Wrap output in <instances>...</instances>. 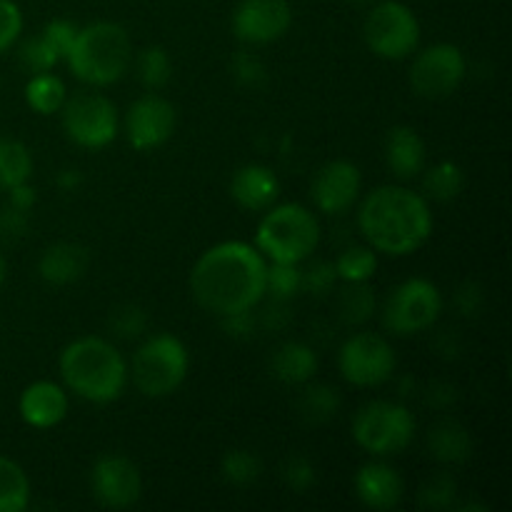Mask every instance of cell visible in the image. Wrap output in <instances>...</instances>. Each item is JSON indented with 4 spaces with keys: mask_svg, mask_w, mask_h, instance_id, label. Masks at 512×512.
Segmentation results:
<instances>
[{
    "mask_svg": "<svg viewBox=\"0 0 512 512\" xmlns=\"http://www.w3.org/2000/svg\"><path fill=\"white\" fill-rule=\"evenodd\" d=\"M230 195L235 203L250 213H263L273 208L280 195V180L268 165L250 163L243 165L230 180Z\"/></svg>",
    "mask_w": 512,
    "mask_h": 512,
    "instance_id": "obj_19",
    "label": "cell"
},
{
    "mask_svg": "<svg viewBox=\"0 0 512 512\" xmlns=\"http://www.w3.org/2000/svg\"><path fill=\"white\" fill-rule=\"evenodd\" d=\"M403 490V478L388 463H368L355 475V495L370 510L398 508Z\"/></svg>",
    "mask_w": 512,
    "mask_h": 512,
    "instance_id": "obj_20",
    "label": "cell"
},
{
    "mask_svg": "<svg viewBox=\"0 0 512 512\" xmlns=\"http://www.w3.org/2000/svg\"><path fill=\"white\" fill-rule=\"evenodd\" d=\"M260 458L250 450L235 448L228 450L223 455V463H220V475L228 485H235V488H245V485H253L255 480L260 478Z\"/></svg>",
    "mask_w": 512,
    "mask_h": 512,
    "instance_id": "obj_32",
    "label": "cell"
},
{
    "mask_svg": "<svg viewBox=\"0 0 512 512\" xmlns=\"http://www.w3.org/2000/svg\"><path fill=\"white\" fill-rule=\"evenodd\" d=\"M430 453L440 463H465L473 455V438L458 420H440L428 435Z\"/></svg>",
    "mask_w": 512,
    "mask_h": 512,
    "instance_id": "obj_24",
    "label": "cell"
},
{
    "mask_svg": "<svg viewBox=\"0 0 512 512\" xmlns=\"http://www.w3.org/2000/svg\"><path fill=\"white\" fill-rule=\"evenodd\" d=\"M270 373L285 385H305L318 373V355L305 343H283L270 358Z\"/></svg>",
    "mask_w": 512,
    "mask_h": 512,
    "instance_id": "obj_23",
    "label": "cell"
},
{
    "mask_svg": "<svg viewBox=\"0 0 512 512\" xmlns=\"http://www.w3.org/2000/svg\"><path fill=\"white\" fill-rule=\"evenodd\" d=\"M5 275H8V265H5V258L0 255V285L5 283Z\"/></svg>",
    "mask_w": 512,
    "mask_h": 512,
    "instance_id": "obj_46",
    "label": "cell"
},
{
    "mask_svg": "<svg viewBox=\"0 0 512 512\" xmlns=\"http://www.w3.org/2000/svg\"><path fill=\"white\" fill-rule=\"evenodd\" d=\"M353 438L370 455L378 458L398 455L413 443L415 418L405 405L393 400H375L355 413Z\"/></svg>",
    "mask_w": 512,
    "mask_h": 512,
    "instance_id": "obj_7",
    "label": "cell"
},
{
    "mask_svg": "<svg viewBox=\"0 0 512 512\" xmlns=\"http://www.w3.org/2000/svg\"><path fill=\"white\" fill-rule=\"evenodd\" d=\"M175 123H178V113L170 100L158 93L143 95L130 105L128 115H125L128 143L140 153L160 148L173 138Z\"/></svg>",
    "mask_w": 512,
    "mask_h": 512,
    "instance_id": "obj_14",
    "label": "cell"
},
{
    "mask_svg": "<svg viewBox=\"0 0 512 512\" xmlns=\"http://www.w3.org/2000/svg\"><path fill=\"white\" fill-rule=\"evenodd\" d=\"M30 503V480L15 460L0 455V512H23Z\"/></svg>",
    "mask_w": 512,
    "mask_h": 512,
    "instance_id": "obj_27",
    "label": "cell"
},
{
    "mask_svg": "<svg viewBox=\"0 0 512 512\" xmlns=\"http://www.w3.org/2000/svg\"><path fill=\"white\" fill-rule=\"evenodd\" d=\"M60 375L65 388L95 405H108L128 385V363L110 340L85 335L65 345L60 353Z\"/></svg>",
    "mask_w": 512,
    "mask_h": 512,
    "instance_id": "obj_3",
    "label": "cell"
},
{
    "mask_svg": "<svg viewBox=\"0 0 512 512\" xmlns=\"http://www.w3.org/2000/svg\"><path fill=\"white\" fill-rule=\"evenodd\" d=\"M385 163L395 178L413 180L425 170V143L410 125H395L385 140Z\"/></svg>",
    "mask_w": 512,
    "mask_h": 512,
    "instance_id": "obj_21",
    "label": "cell"
},
{
    "mask_svg": "<svg viewBox=\"0 0 512 512\" xmlns=\"http://www.w3.org/2000/svg\"><path fill=\"white\" fill-rule=\"evenodd\" d=\"M75 33H78V25L70 23V20H50L38 35H33V38H28L20 45V63L30 73H48L60 60H65L70 45H73Z\"/></svg>",
    "mask_w": 512,
    "mask_h": 512,
    "instance_id": "obj_17",
    "label": "cell"
},
{
    "mask_svg": "<svg viewBox=\"0 0 512 512\" xmlns=\"http://www.w3.org/2000/svg\"><path fill=\"white\" fill-rule=\"evenodd\" d=\"M283 480L290 490H295V493H308L315 485V465L310 463L308 458H303V455H293V458H288V463H285Z\"/></svg>",
    "mask_w": 512,
    "mask_h": 512,
    "instance_id": "obj_39",
    "label": "cell"
},
{
    "mask_svg": "<svg viewBox=\"0 0 512 512\" xmlns=\"http://www.w3.org/2000/svg\"><path fill=\"white\" fill-rule=\"evenodd\" d=\"M90 493L103 508H133L143 493V478L138 465L125 455H103L90 470Z\"/></svg>",
    "mask_w": 512,
    "mask_h": 512,
    "instance_id": "obj_13",
    "label": "cell"
},
{
    "mask_svg": "<svg viewBox=\"0 0 512 512\" xmlns=\"http://www.w3.org/2000/svg\"><path fill=\"white\" fill-rule=\"evenodd\" d=\"M90 255L78 243H55L43 250L38 263L40 278L48 285H73L85 275Z\"/></svg>",
    "mask_w": 512,
    "mask_h": 512,
    "instance_id": "obj_22",
    "label": "cell"
},
{
    "mask_svg": "<svg viewBox=\"0 0 512 512\" xmlns=\"http://www.w3.org/2000/svg\"><path fill=\"white\" fill-rule=\"evenodd\" d=\"M318 243V218L298 203L268 208L255 233V248L270 263H305L315 253Z\"/></svg>",
    "mask_w": 512,
    "mask_h": 512,
    "instance_id": "obj_5",
    "label": "cell"
},
{
    "mask_svg": "<svg viewBox=\"0 0 512 512\" xmlns=\"http://www.w3.org/2000/svg\"><path fill=\"white\" fill-rule=\"evenodd\" d=\"M68 100L65 83L55 73H33V78L25 85V103L40 115L60 113L63 103Z\"/></svg>",
    "mask_w": 512,
    "mask_h": 512,
    "instance_id": "obj_25",
    "label": "cell"
},
{
    "mask_svg": "<svg viewBox=\"0 0 512 512\" xmlns=\"http://www.w3.org/2000/svg\"><path fill=\"white\" fill-rule=\"evenodd\" d=\"M293 25L288 0H243L233 13V33L245 45H268Z\"/></svg>",
    "mask_w": 512,
    "mask_h": 512,
    "instance_id": "obj_15",
    "label": "cell"
},
{
    "mask_svg": "<svg viewBox=\"0 0 512 512\" xmlns=\"http://www.w3.org/2000/svg\"><path fill=\"white\" fill-rule=\"evenodd\" d=\"M148 328V315L140 305H120L110 313V330H113L118 338L133 340L140 338Z\"/></svg>",
    "mask_w": 512,
    "mask_h": 512,
    "instance_id": "obj_36",
    "label": "cell"
},
{
    "mask_svg": "<svg viewBox=\"0 0 512 512\" xmlns=\"http://www.w3.org/2000/svg\"><path fill=\"white\" fill-rule=\"evenodd\" d=\"M63 130L75 145L88 150H100L110 145L118 135V108L110 98L100 93H78L65 100Z\"/></svg>",
    "mask_w": 512,
    "mask_h": 512,
    "instance_id": "obj_10",
    "label": "cell"
},
{
    "mask_svg": "<svg viewBox=\"0 0 512 512\" xmlns=\"http://www.w3.org/2000/svg\"><path fill=\"white\" fill-rule=\"evenodd\" d=\"M8 193V205H13V208L18 210H28L35 205V200H38V195H35V188H30L28 183H20V185H13L10 190H5Z\"/></svg>",
    "mask_w": 512,
    "mask_h": 512,
    "instance_id": "obj_43",
    "label": "cell"
},
{
    "mask_svg": "<svg viewBox=\"0 0 512 512\" xmlns=\"http://www.w3.org/2000/svg\"><path fill=\"white\" fill-rule=\"evenodd\" d=\"M138 78L140 83L148 90H160L170 83L173 78V63H170L168 50L160 48V45H150L143 53L138 55Z\"/></svg>",
    "mask_w": 512,
    "mask_h": 512,
    "instance_id": "obj_31",
    "label": "cell"
},
{
    "mask_svg": "<svg viewBox=\"0 0 512 512\" xmlns=\"http://www.w3.org/2000/svg\"><path fill=\"white\" fill-rule=\"evenodd\" d=\"M190 355L183 340L170 333H158L145 340L133 355V383L145 398H168L188 378Z\"/></svg>",
    "mask_w": 512,
    "mask_h": 512,
    "instance_id": "obj_6",
    "label": "cell"
},
{
    "mask_svg": "<svg viewBox=\"0 0 512 512\" xmlns=\"http://www.w3.org/2000/svg\"><path fill=\"white\" fill-rule=\"evenodd\" d=\"M358 225L375 253L400 258L428 243L433 233V213L428 200L410 188L380 185L365 195Z\"/></svg>",
    "mask_w": 512,
    "mask_h": 512,
    "instance_id": "obj_2",
    "label": "cell"
},
{
    "mask_svg": "<svg viewBox=\"0 0 512 512\" xmlns=\"http://www.w3.org/2000/svg\"><path fill=\"white\" fill-rule=\"evenodd\" d=\"M463 300H468V305H463V308H460V313H463V315H475V313H478L480 303H483V293H480L478 285L465 283L463 288L458 290V303H463Z\"/></svg>",
    "mask_w": 512,
    "mask_h": 512,
    "instance_id": "obj_44",
    "label": "cell"
},
{
    "mask_svg": "<svg viewBox=\"0 0 512 512\" xmlns=\"http://www.w3.org/2000/svg\"><path fill=\"white\" fill-rule=\"evenodd\" d=\"M33 175V158L20 140L0 138V190L28 183Z\"/></svg>",
    "mask_w": 512,
    "mask_h": 512,
    "instance_id": "obj_29",
    "label": "cell"
},
{
    "mask_svg": "<svg viewBox=\"0 0 512 512\" xmlns=\"http://www.w3.org/2000/svg\"><path fill=\"white\" fill-rule=\"evenodd\" d=\"M360 188H363V175H360L358 165H353L350 160H333L318 170L310 195L320 213L343 215L358 203Z\"/></svg>",
    "mask_w": 512,
    "mask_h": 512,
    "instance_id": "obj_16",
    "label": "cell"
},
{
    "mask_svg": "<svg viewBox=\"0 0 512 512\" xmlns=\"http://www.w3.org/2000/svg\"><path fill=\"white\" fill-rule=\"evenodd\" d=\"M300 293V265L293 263H270L265 273V295L273 300L288 303Z\"/></svg>",
    "mask_w": 512,
    "mask_h": 512,
    "instance_id": "obj_34",
    "label": "cell"
},
{
    "mask_svg": "<svg viewBox=\"0 0 512 512\" xmlns=\"http://www.w3.org/2000/svg\"><path fill=\"white\" fill-rule=\"evenodd\" d=\"M55 183H58V188L63 190H75L80 183H83V175H80V170H60L58 178H55Z\"/></svg>",
    "mask_w": 512,
    "mask_h": 512,
    "instance_id": "obj_45",
    "label": "cell"
},
{
    "mask_svg": "<svg viewBox=\"0 0 512 512\" xmlns=\"http://www.w3.org/2000/svg\"><path fill=\"white\" fill-rule=\"evenodd\" d=\"M338 365L343 378L355 388H378L393 378L398 358L383 335L355 333L340 348Z\"/></svg>",
    "mask_w": 512,
    "mask_h": 512,
    "instance_id": "obj_11",
    "label": "cell"
},
{
    "mask_svg": "<svg viewBox=\"0 0 512 512\" xmlns=\"http://www.w3.org/2000/svg\"><path fill=\"white\" fill-rule=\"evenodd\" d=\"M23 33V13L13 0H0V53L10 48Z\"/></svg>",
    "mask_w": 512,
    "mask_h": 512,
    "instance_id": "obj_40",
    "label": "cell"
},
{
    "mask_svg": "<svg viewBox=\"0 0 512 512\" xmlns=\"http://www.w3.org/2000/svg\"><path fill=\"white\" fill-rule=\"evenodd\" d=\"M338 315L348 325H363L375 315V290L368 283H348L340 293Z\"/></svg>",
    "mask_w": 512,
    "mask_h": 512,
    "instance_id": "obj_30",
    "label": "cell"
},
{
    "mask_svg": "<svg viewBox=\"0 0 512 512\" xmlns=\"http://www.w3.org/2000/svg\"><path fill=\"white\" fill-rule=\"evenodd\" d=\"M130 60H133L130 35L125 33L123 25L110 23V20L78 28L73 45L65 55L70 73L95 88L118 83L128 73Z\"/></svg>",
    "mask_w": 512,
    "mask_h": 512,
    "instance_id": "obj_4",
    "label": "cell"
},
{
    "mask_svg": "<svg viewBox=\"0 0 512 512\" xmlns=\"http://www.w3.org/2000/svg\"><path fill=\"white\" fill-rule=\"evenodd\" d=\"M378 270V255L373 248H348L335 260V273L345 283H368Z\"/></svg>",
    "mask_w": 512,
    "mask_h": 512,
    "instance_id": "obj_33",
    "label": "cell"
},
{
    "mask_svg": "<svg viewBox=\"0 0 512 512\" xmlns=\"http://www.w3.org/2000/svg\"><path fill=\"white\" fill-rule=\"evenodd\" d=\"M355 3H368V0H355Z\"/></svg>",
    "mask_w": 512,
    "mask_h": 512,
    "instance_id": "obj_47",
    "label": "cell"
},
{
    "mask_svg": "<svg viewBox=\"0 0 512 512\" xmlns=\"http://www.w3.org/2000/svg\"><path fill=\"white\" fill-rule=\"evenodd\" d=\"M230 70H233V78L238 80V85H243V88L258 90L268 83V68H265L263 60L255 53H250V50L235 53L233 60H230Z\"/></svg>",
    "mask_w": 512,
    "mask_h": 512,
    "instance_id": "obj_35",
    "label": "cell"
},
{
    "mask_svg": "<svg viewBox=\"0 0 512 512\" xmlns=\"http://www.w3.org/2000/svg\"><path fill=\"white\" fill-rule=\"evenodd\" d=\"M20 418L30 425V428L48 430L55 428L68 415V390L63 385L53 383V380H38L30 383L20 395Z\"/></svg>",
    "mask_w": 512,
    "mask_h": 512,
    "instance_id": "obj_18",
    "label": "cell"
},
{
    "mask_svg": "<svg viewBox=\"0 0 512 512\" xmlns=\"http://www.w3.org/2000/svg\"><path fill=\"white\" fill-rule=\"evenodd\" d=\"M335 280H338L335 265L325 263V260H315L308 268L300 270V293H310L320 298V295H328L335 288Z\"/></svg>",
    "mask_w": 512,
    "mask_h": 512,
    "instance_id": "obj_37",
    "label": "cell"
},
{
    "mask_svg": "<svg viewBox=\"0 0 512 512\" xmlns=\"http://www.w3.org/2000/svg\"><path fill=\"white\" fill-rule=\"evenodd\" d=\"M340 410V395L338 390L330 385H308L298 398V413L305 423L310 425H325L338 415Z\"/></svg>",
    "mask_w": 512,
    "mask_h": 512,
    "instance_id": "obj_26",
    "label": "cell"
},
{
    "mask_svg": "<svg viewBox=\"0 0 512 512\" xmlns=\"http://www.w3.org/2000/svg\"><path fill=\"white\" fill-rule=\"evenodd\" d=\"M465 55L458 45L438 43L418 53L410 65V85L425 100H443L453 95L465 80Z\"/></svg>",
    "mask_w": 512,
    "mask_h": 512,
    "instance_id": "obj_12",
    "label": "cell"
},
{
    "mask_svg": "<svg viewBox=\"0 0 512 512\" xmlns=\"http://www.w3.org/2000/svg\"><path fill=\"white\" fill-rule=\"evenodd\" d=\"M365 45L383 60H403L420 43V23L413 10L398 0L373 5L363 25Z\"/></svg>",
    "mask_w": 512,
    "mask_h": 512,
    "instance_id": "obj_9",
    "label": "cell"
},
{
    "mask_svg": "<svg viewBox=\"0 0 512 512\" xmlns=\"http://www.w3.org/2000/svg\"><path fill=\"white\" fill-rule=\"evenodd\" d=\"M255 308L253 310H245V313H235V315H225L223 320V328L225 333L233 335V338H250L255 330Z\"/></svg>",
    "mask_w": 512,
    "mask_h": 512,
    "instance_id": "obj_42",
    "label": "cell"
},
{
    "mask_svg": "<svg viewBox=\"0 0 512 512\" xmlns=\"http://www.w3.org/2000/svg\"><path fill=\"white\" fill-rule=\"evenodd\" d=\"M268 263L255 245L225 240L205 250L190 273V293L200 308L225 318L258 308L265 298Z\"/></svg>",
    "mask_w": 512,
    "mask_h": 512,
    "instance_id": "obj_1",
    "label": "cell"
},
{
    "mask_svg": "<svg viewBox=\"0 0 512 512\" xmlns=\"http://www.w3.org/2000/svg\"><path fill=\"white\" fill-rule=\"evenodd\" d=\"M465 188V173L458 163L453 160H440L433 168L425 170L423 190L430 200L438 203H450L458 198Z\"/></svg>",
    "mask_w": 512,
    "mask_h": 512,
    "instance_id": "obj_28",
    "label": "cell"
},
{
    "mask_svg": "<svg viewBox=\"0 0 512 512\" xmlns=\"http://www.w3.org/2000/svg\"><path fill=\"white\" fill-rule=\"evenodd\" d=\"M455 490H458V485H455V480L450 478V475H435V478H430L428 483L423 485V490H420V505L430 510L450 508V505L455 503Z\"/></svg>",
    "mask_w": 512,
    "mask_h": 512,
    "instance_id": "obj_38",
    "label": "cell"
},
{
    "mask_svg": "<svg viewBox=\"0 0 512 512\" xmlns=\"http://www.w3.org/2000/svg\"><path fill=\"white\" fill-rule=\"evenodd\" d=\"M28 228V210H18L8 203H5V208H0V238L8 240V243H15V240L25 238Z\"/></svg>",
    "mask_w": 512,
    "mask_h": 512,
    "instance_id": "obj_41",
    "label": "cell"
},
{
    "mask_svg": "<svg viewBox=\"0 0 512 512\" xmlns=\"http://www.w3.org/2000/svg\"><path fill=\"white\" fill-rule=\"evenodd\" d=\"M443 313V295L428 278H408L390 290L383 305V325L393 335L408 338L433 328Z\"/></svg>",
    "mask_w": 512,
    "mask_h": 512,
    "instance_id": "obj_8",
    "label": "cell"
}]
</instances>
